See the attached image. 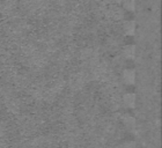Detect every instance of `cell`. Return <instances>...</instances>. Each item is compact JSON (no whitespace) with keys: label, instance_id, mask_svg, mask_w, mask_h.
Instances as JSON below:
<instances>
[{"label":"cell","instance_id":"obj_4","mask_svg":"<svg viewBox=\"0 0 162 148\" xmlns=\"http://www.w3.org/2000/svg\"><path fill=\"white\" fill-rule=\"evenodd\" d=\"M124 7L128 11L134 9V0H124Z\"/></svg>","mask_w":162,"mask_h":148},{"label":"cell","instance_id":"obj_7","mask_svg":"<svg viewBox=\"0 0 162 148\" xmlns=\"http://www.w3.org/2000/svg\"><path fill=\"white\" fill-rule=\"evenodd\" d=\"M126 148H136V146H134V142H130L128 147H126Z\"/></svg>","mask_w":162,"mask_h":148},{"label":"cell","instance_id":"obj_5","mask_svg":"<svg viewBox=\"0 0 162 148\" xmlns=\"http://www.w3.org/2000/svg\"><path fill=\"white\" fill-rule=\"evenodd\" d=\"M124 124H125L126 127H133V126H134V118L125 117L124 118Z\"/></svg>","mask_w":162,"mask_h":148},{"label":"cell","instance_id":"obj_1","mask_svg":"<svg viewBox=\"0 0 162 148\" xmlns=\"http://www.w3.org/2000/svg\"><path fill=\"white\" fill-rule=\"evenodd\" d=\"M134 78H136V75H134V71L133 69H126L124 72V81L126 84H133L134 82Z\"/></svg>","mask_w":162,"mask_h":148},{"label":"cell","instance_id":"obj_2","mask_svg":"<svg viewBox=\"0 0 162 148\" xmlns=\"http://www.w3.org/2000/svg\"><path fill=\"white\" fill-rule=\"evenodd\" d=\"M124 103H125V105L128 106V108L134 106V103H136V95H134V94H126V95L124 96Z\"/></svg>","mask_w":162,"mask_h":148},{"label":"cell","instance_id":"obj_3","mask_svg":"<svg viewBox=\"0 0 162 148\" xmlns=\"http://www.w3.org/2000/svg\"><path fill=\"white\" fill-rule=\"evenodd\" d=\"M125 31L130 35L133 34V31H134V23L132 21H128V22L125 23Z\"/></svg>","mask_w":162,"mask_h":148},{"label":"cell","instance_id":"obj_6","mask_svg":"<svg viewBox=\"0 0 162 148\" xmlns=\"http://www.w3.org/2000/svg\"><path fill=\"white\" fill-rule=\"evenodd\" d=\"M125 54H126V57L128 58H132L133 56H134V46H128L126 49H125Z\"/></svg>","mask_w":162,"mask_h":148}]
</instances>
